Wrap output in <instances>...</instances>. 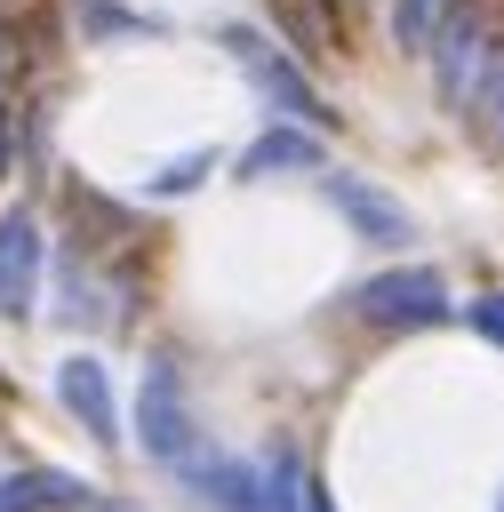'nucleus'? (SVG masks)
<instances>
[{
  "label": "nucleus",
  "instance_id": "obj_1",
  "mask_svg": "<svg viewBox=\"0 0 504 512\" xmlns=\"http://www.w3.org/2000/svg\"><path fill=\"white\" fill-rule=\"evenodd\" d=\"M136 440H144V456H152V464H168V472H184V480L208 464L176 360H144V384H136Z\"/></svg>",
  "mask_w": 504,
  "mask_h": 512
},
{
  "label": "nucleus",
  "instance_id": "obj_2",
  "mask_svg": "<svg viewBox=\"0 0 504 512\" xmlns=\"http://www.w3.org/2000/svg\"><path fill=\"white\" fill-rule=\"evenodd\" d=\"M192 488L216 512H304V472H296L288 448H272V456H208L192 472Z\"/></svg>",
  "mask_w": 504,
  "mask_h": 512
},
{
  "label": "nucleus",
  "instance_id": "obj_3",
  "mask_svg": "<svg viewBox=\"0 0 504 512\" xmlns=\"http://www.w3.org/2000/svg\"><path fill=\"white\" fill-rule=\"evenodd\" d=\"M456 304H448V280L432 264H400V272H376L352 288V320L376 328V336H416V328H440Z\"/></svg>",
  "mask_w": 504,
  "mask_h": 512
},
{
  "label": "nucleus",
  "instance_id": "obj_4",
  "mask_svg": "<svg viewBox=\"0 0 504 512\" xmlns=\"http://www.w3.org/2000/svg\"><path fill=\"white\" fill-rule=\"evenodd\" d=\"M424 48H432V72H440V96L464 112V104H472V88H480V72L496 64V48H504V40H496V24H488V8H480V0H448Z\"/></svg>",
  "mask_w": 504,
  "mask_h": 512
},
{
  "label": "nucleus",
  "instance_id": "obj_5",
  "mask_svg": "<svg viewBox=\"0 0 504 512\" xmlns=\"http://www.w3.org/2000/svg\"><path fill=\"white\" fill-rule=\"evenodd\" d=\"M224 48H232V56H240V72H248V80L264 88V104H280V112H288L296 128H328V104L312 96V80H304V72H296V64H288V56H280V48L264 40V32L232 24V32H224Z\"/></svg>",
  "mask_w": 504,
  "mask_h": 512
},
{
  "label": "nucleus",
  "instance_id": "obj_6",
  "mask_svg": "<svg viewBox=\"0 0 504 512\" xmlns=\"http://www.w3.org/2000/svg\"><path fill=\"white\" fill-rule=\"evenodd\" d=\"M40 272H48L40 216H32V208H8V216H0V320H32Z\"/></svg>",
  "mask_w": 504,
  "mask_h": 512
},
{
  "label": "nucleus",
  "instance_id": "obj_7",
  "mask_svg": "<svg viewBox=\"0 0 504 512\" xmlns=\"http://www.w3.org/2000/svg\"><path fill=\"white\" fill-rule=\"evenodd\" d=\"M320 192H328V208L368 240V248H400L408 240V208L392 200V192H376L368 176H352V168H328L320 176Z\"/></svg>",
  "mask_w": 504,
  "mask_h": 512
},
{
  "label": "nucleus",
  "instance_id": "obj_8",
  "mask_svg": "<svg viewBox=\"0 0 504 512\" xmlns=\"http://www.w3.org/2000/svg\"><path fill=\"white\" fill-rule=\"evenodd\" d=\"M56 400L72 408V424H80L96 448H120V408H112V376H104V360L72 352V360L56 368Z\"/></svg>",
  "mask_w": 504,
  "mask_h": 512
},
{
  "label": "nucleus",
  "instance_id": "obj_9",
  "mask_svg": "<svg viewBox=\"0 0 504 512\" xmlns=\"http://www.w3.org/2000/svg\"><path fill=\"white\" fill-rule=\"evenodd\" d=\"M72 504H88V488H80L72 472H56V464H16V472H0V512H72Z\"/></svg>",
  "mask_w": 504,
  "mask_h": 512
},
{
  "label": "nucleus",
  "instance_id": "obj_10",
  "mask_svg": "<svg viewBox=\"0 0 504 512\" xmlns=\"http://www.w3.org/2000/svg\"><path fill=\"white\" fill-rule=\"evenodd\" d=\"M280 168H320V144H312V128H264L248 152H240V176L256 184V176H280Z\"/></svg>",
  "mask_w": 504,
  "mask_h": 512
},
{
  "label": "nucleus",
  "instance_id": "obj_11",
  "mask_svg": "<svg viewBox=\"0 0 504 512\" xmlns=\"http://www.w3.org/2000/svg\"><path fill=\"white\" fill-rule=\"evenodd\" d=\"M464 112H472L488 136H504V48H496V64L480 72V88H472V104H464Z\"/></svg>",
  "mask_w": 504,
  "mask_h": 512
},
{
  "label": "nucleus",
  "instance_id": "obj_12",
  "mask_svg": "<svg viewBox=\"0 0 504 512\" xmlns=\"http://www.w3.org/2000/svg\"><path fill=\"white\" fill-rule=\"evenodd\" d=\"M440 8H448V0H392V40H400V48H424L432 24H440Z\"/></svg>",
  "mask_w": 504,
  "mask_h": 512
},
{
  "label": "nucleus",
  "instance_id": "obj_13",
  "mask_svg": "<svg viewBox=\"0 0 504 512\" xmlns=\"http://www.w3.org/2000/svg\"><path fill=\"white\" fill-rule=\"evenodd\" d=\"M464 328H472V336H488V344H504V288H496V296H480V304L464 312Z\"/></svg>",
  "mask_w": 504,
  "mask_h": 512
},
{
  "label": "nucleus",
  "instance_id": "obj_14",
  "mask_svg": "<svg viewBox=\"0 0 504 512\" xmlns=\"http://www.w3.org/2000/svg\"><path fill=\"white\" fill-rule=\"evenodd\" d=\"M200 176H208V152H192V160H176V168H160V176H152V192H192Z\"/></svg>",
  "mask_w": 504,
  "mask_h": 512
},
{
  "label": "nucleus",
  "instance_id": "obj_15",
  "mask_svg": "<svg viewBox=\"0 0 504 512\" xmlns=\"http://www.w3.org/2000/svg\"><path fill=\"white\" fill-rule=\"evenodd\" d=\"M8 160H16V128H8V112H0V176H8Z\"/></svg>",
  "mask_w": 504,
  "mask_h": 512
},
{
  "label": "nucleus",
  "instance_id": "obj_16",
  "mask_svg": "<svg viewBox=\"0 0 504 512\" xmlns=\"http://www.w3.org/2000/svg\"><path fill=\"white\" fill-rule=\"evenodd\" d=\"M304 512H336V504H328V496H320V488H304Z\"/></svg>",
  "mask_w": 504,
  "mask_h": 512
},
{
  "label": "nucleus",
  "instance_id": "obj_17",
  "mask_svg": "<svg viewBox=\"0 0 504 512\" xmlns=\"http://www.w3.org/2000/svg\"><path fill=\"white\" fill-rule=\"evenodd\" d=\"M0 8H8V0H0Z\"/></svg>",
  "mask_w": 504,
  "mask_h": 512
}]
</instances>
